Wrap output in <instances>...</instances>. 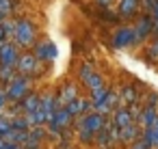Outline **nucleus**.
Here are the masks:
<instances>
[{
	"instance_id": "obj_13",
	"label": "nucleus",
	"mask_w": 158,
	"mask_h": 149,
	"mask_svg": "<svg viewBox=\"0 0 158 149\" xmlns=\"http://www.w3.org/2000/svg\"><path fill=\"white\" fill-rule=\"evenodd\" d=\"M106 95H108V91H106L104 87H95V89H91V104H93V106L102 104V102L106 99Z\"/></svg>"
},
{
	"instance_id": "obj_5",
	"label": "nucleus",
	"mask_w": 158,
	"mask_h": 149,
	"mask_svg": "<svg viewBox=\"0 0 158 149\" xmlns=\"http://www.w3.org/2000/svg\"><path fill=\"white\" fill-rule=\"evenodd\" d=\"M152 24H154V20H152V18H143V20L134 26V39H136V43H139V41H143V37L152 33Z\"/></svg>"
},
{
	"instance_id": "obj_10",
	"label": "nucleus",
	"mask_w": 158,
	"mask_h": 149,
	"mask_svg": "<svg viewBox=\"0 0 158 149\" xmlns=\"http://www.w3.org/2000/svg\"><path fill=\"white\" fill-rule=\"evenodd\" d=\"M136 134H139V127L132 125V123L119 127V140H123V143H132V140L136 138Z\"/></svg>"
},
{
	"instance_id": "obj_2",
	"label": "nucleus",
	"mask_w": 158,
	"mask_h": 149,
	"mask_svg": "<svg viewBox=\"0 0 158 149\" xmlns=\"http://www.w3.org/2000/svg\"><path fill=\"white\" fill-rule=\"evenodd\" d=\"M132 43H136V39H134V28L130 26V28H119L117 33H115V37H113V46L115 48H126V46H132Z\"/></svg>"
},
{
	"instance_id": "obj_14",
	"label": "nucleus",
	"mask_w": 158,
	"mask_h": 149,
	"mask_svg": "<svg viewBox=\"0 0 158 149\" xmlns=\"http://www.w3.org/2000/svg\"><path fill=\"white\" fill-rule=\"evenodd\" d=\"M18 67H20V71H33L35 69V56H20L18 58Z\"/></svg>"
},
{
	"instance_id": "obj_4",
	"label": "nucleus",
	"mask_w": 158,
	"mask_h": 149,
	"mask_svg": "<svg viewBox=\"0 0 158 149\" xmlns=\"http://www.w3.org/2000/svg\"><path fill=\"white\" fill-rule=\"evenodd\" d=\"M80 80L87 84V89L91 91V89H95V87H102V80H100V76L89 67V65H85L82 69H80Z\"/></svg>"
},
{
	"instance_id": "obj_7",
	"label": "nucleus",
	"mask_w": 158,
	"mask_h": 149,
	"mask_svg": "<svg viewBox=\"0 0 158 149\" xmlns=\"http://www.w3.org/2000/svg\"><path fill=\"white\" fill-rule=\"evenodd\" d=\"M0 61H2V65L11 67V65L18 61V52H15V48H13V46H2V48H0Z\"/></svg>"
},
{
	"instance_id": "obj_16",
	"label": "nucleus",
	"mask_w": 158,
	"mask_h": 149,
	"mask_svg": "<svg viewBox=\"0 0 158 149\" xmlns=\"http://www.w3.org/2000/svg\"><path fill=\"white\" fill-rule=\"evenodd\" d=\"M134 9H136V0H121V5H119L121 15H132Z\"/></svg>"
},
{
	"instance_id": "obj_19",
	"label": "nucleus",
	"mask_w": 158,
	"mask_h": 149,
	"mask_svg": "<svg viewBox=\"0 0 158 149\" xmlns=\"http://www.w3.org/2000/svg\"><path fill=\"white\" fill-rule=\"evenodd\" d=\"M126 102H134V89H130V87H126L123 89V95H121Z\"/></svg>"
},
{
	"instance_id": "obj_25",
	"label": "nucleus",
	"mask_w": 158,
	"mask_h": 149,
	"mask_svg": "<svg viewBox=\"0 0 158 149\" xmlns=\"http://www.w3.org/2000/svg\"><path fill=\"white\" fill-rule=\"evenodd\" d=\"M0 39H2V28H0Z\"/></svg>"
},
{
	"instance_id": "obj_6",
	"label": "nucleus",
	"mask_w": 158,
	"mask_h": 149,
	"mask_svg": "<svg viewBox=\"0 0 158 149\" xmlns=\"http://www.w3.org/2000/svg\"><path fill=\"white\" fill-rule=\"evenodd\" d=\"M37 56H39V58H46V61H54V58H56V48H54V43H50V41L39 43V46H37Z\"/></svg>"
},
{
	"instance_id": "obj_8",
	"label": "nucleus",
	"mask_w": 158,
	"mask_h": 149,
	"mask_svg": "<svg viewBox=\"0 0 158 149\" xmlns=\"http://www.w3.org/2000/svg\"><path fill=\"white\" fill-rule=\"evenodd\" d=\"M26 91H28V80L26 78H18V80H13V84L9 89V95L11 97H22Z\"/></svg>"
},
{
	"instance_id": "obj_24",
	"label": "nucleus",
	"mask_w": 158,
	"mask_h": 149,
	"mask_svg": "<svg viewBox=\"0 0 158 149\" xmlns=\"http://www.w3.org/2000/svg\"><path fill=\"white\" fill-rule=\"evenodd\" d=\"M152 30L158 35V20H154V24H152Z\"/></svg>"
},
{
	"instance_id": "obj_17",
	"label": "nucleus",
	"mask_w": 158,
	"mask_h": 149,
	"mask_svg": "<svg viewBox=\"0 0 158 149\" xmlns=\"http://www.w3.org/2000/svg\"><path fill=\"white\" fill-rule=\"evenodd\" d=\"M24 106H26V112H33V110L39 106V97H37V95H31V97L24 102Z\"/></svg>"
},
{
	"instance_id": "obj_1",
	"label": "nucleus",
	"mask_w": 158,
	"mask_h": 149,
	"mask_svg": "<svg viewBox=\"0 0 158 149\" xmlns=\"http://www.w3.org/2000/svg\"><path fill=\"white\" fill-rule=\"evenodd\" d=\"M102 125H104V119H102V115H98V112L85 115V117L78 121V132H80V138H82L85 143L93 140V136L100 132V127H102Z\"/></svg>"
},
{
	"instance_id": "obj_20",
	"label": "nucleus",
	"mask_w": 158,
	"mask_h": 149,
	"mask_svg": "<svg viewBox=\"0 0 158 149\" xmlns=\"http://www.w3.org/2000/svg\"><path fill=\"white\" fill-rule=\"evenodd\" d=\"M149 58H152V61H156V58H158V39H156V41H154V46L149 48Z\"/></svg>"
},
{
	"instance_id": "obj_23",
	"label": "nucleus",
	"mask_w": 158,
	"mask_h": 149,
	"mask_svg": "<svg viewBox=\"0 0 158 149\" xmlns=\"http://www.w3.org/2000/svg\"><path fill=\"white\" fill-rule=\"evenodd\" d=\"M95 2H98V5H102V7H108L113 0H95Z\"/></svg>"
},
{
	"instance_id": "obj_26",
	"label": "nucleus",
	"mask_w": 158,
	"mask_h": 149,
	"mask_svg": "<svg viewBox=\"0 0 158 149\" xmlns=\"http://www.w3.org/2000/svg\"><path fill=\"white\" fill-rule=\"evenodd\" d=\"M31 149H35V147H31Z\"/></svg>"
},
{
	"instance_id": "obj_3",
	"label": "nucleus",
	"mask_w": 158,
	"mask_h": 149,
	"mask_svg": "<svg viewBox=\"0 0 158 149\" xmlns=\"http://www.w3.org/2000/svg\"><path fill=\"white\" fill-rule=\"evenodd\" d=\"M15 39H18L22 46H31L33 39H35V30H33V26H31L28 22H20V24L15 26Z\"/></svg>"
},
{
	"instance_id": "obj_9",
	"label": "nucleus",
	"mask_w": 158,
	"mask_h": 149,
	"mask_svg": "<svg viewBox=\"0 0 158 149\" xmlns=\"http://www.w3.org/2000/svg\"><path fill=\"white\" fill-rule=\"evenodd\" d=\"M128 123H132V110H128V108H117V110H115V125H117V130L123 127V125H128Z\"/></svg>"
},
{
	"instance_id": "obj_18",
	"label": "nucleus",
	"mask_w": 158,
	"mask_h": 149,
	"mask_svg": "<svg viewBox=\"0 0 158 149\" xmlns=\"http://www.w3.org/2000/svg\"><path fill=\"white\" fill-rule=\"evenodd\" d=\"M130 145H132V149H149V143H147V138H141V140H132Z\"/></svg>"
},
{
	"instance_id": "obj_22",
	"label": "nucleus",
	"mask_w": 158,
	"mask_h": 149,
	"mask_svg": "<svg viewBox=\"0 0 158 149\" xmlns=\"http://www.w3.org/2000/svg\"><path fill=\"white\" fill-rule=\"evenodd\" d=\"M11 9V0H0V11H9Z\"/></svg>"
},
{
	"instance_id": "obj_11",
	"label": "nucleus",
	"mask_w": 158,
	"mask_h": 149,
	"mask_svg": "<svg viewBox=\"0 0 158 149\" xmlns=\"http://www.w3.org/2000/svg\"><path fill=\"white\" fill-rule=\"evenodd\" d=\"M145 138H147L149 147H158V117L154 119L152 125L145 127Z\"/></svg>"
},
{
	"instance_id": "obj_15",
	"label": "nucleus",
	"mask_w": 158,
	"mask_h": 149,
	"mask_svg": "<svg viewBox=\"0 0 158 149\" xmlns=\"http://www.w3.org/2000/svg\"><path fill=\"white\" fill-rule=\"evenodd\" d=\"M158 115H156V108H147L141 117H139V123L143 125V127H147V125H152L154 123V119H156Z\"/></svg>"
},
{
	"instance_id": "obj_21",
	"label": "nucleus",
	"mask_w": 158,
	"mask_h": 149,
	"mask_svg": "<svg viewBox=\"0 0 158 149\" xmlns=\"http://www.w3.org/2000/svg\"><path fill=\"white\" fill-rule=\"evenodd\" d=\"M11 130V125H9V121H2V119H0V132H2V134H7Z\"/></svg>"
},
{
	"instance_id": "obj_12",
	"label": "nucleus",
	"mask_w": 158,
	"mask_h": 149,
	"mask_svg": "<svg viewBox=\"0 0 158 149\" xmlns=\"http://www.w3.org/2000/svg\"><path fill=\"white\" fill-rule=\"evenodd\" d=\"M76 97H78L76 87H74V84H67V87L63 89V93L59 95V99H56V102H59V104H69V102H74Z\"/></svg>"
}]
</instances>
